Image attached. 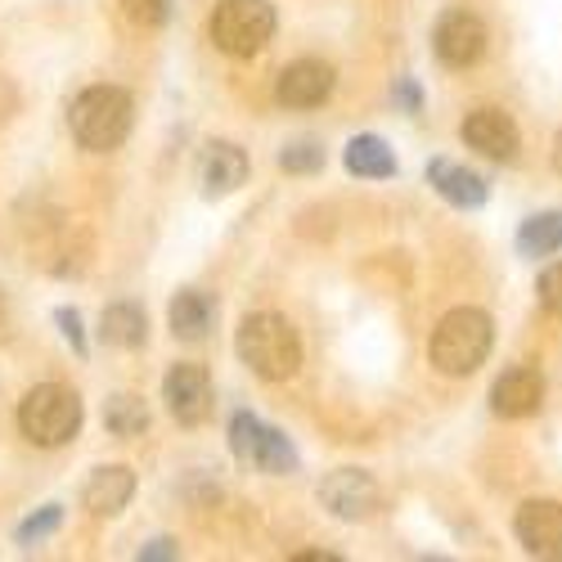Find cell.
<instances>
[{
  "instance_id": "13",
  "label": "cell",
  "mask_w": 562,
  "mask_h": 562,
  "mask_svg": "<svg viewBox=\"0 0 562 562\" xmlns=\"http://www.w3.org/2000/svg\"><path fill=\"white\" fill-rule=\"evenodd\" d=\"M135 495V473L122 463H109V468H95L81 491V508L90 513V518H117V513L131 504Z\"/></svg>"
},
{
  "instance_id": "24",
  "label": "cell",
  "mask_w": 562,
  "mask_h": 562,
  "mask_svg": "<svg viewBox=\"0 0 562 562\" xmlns=\"http://www.w3.org/2000/svg\"><path fill=\"white\" fill-rule=\"evenodd\" d=\"M171 5L176 0H122V10L135 27H162L171 19Z\"/></svg>"
},
{
  "instance_id": "29",
  "label": "cell",
  "mask_w": 562,
  "mask_h": 562,
  "mask_svg": "<svg viewBox=\"0 0 562 562\" xmlns=\"http://www.w3.org/2000/svg\"><path fill=\"white\" fill-rule=\"evenodd\" d=\"M401 104L405 109H418V90L414 86H401Z\"/></svg>"
},
{
  "instance_id": "10",
  "label": "cell",
  "mask_w": 562,
  "mask_h": 562,
  "mask_svg": "<svg viewBox=\"0 0 562 562\" xmlns=\"http://www.w3.org/2000/svg\"><path fill=\"white\" fill-rule=\"evenodd\" d=\"M463 145L468 149H477L482 158H495V162H513L522 149V135H518V122H513L508 113L499 109H477V113H468L463 126Z\"/></svg>"
},
{
  "instance_id": "19",
  "label": "cell",
  "mask_w": 562,
  "mask_h": 562,
  "mask_svg": "<svg viewBox=\"0 0 562 562\" xmlns=\"http://www.w3.org/2000/svg\"><path fill=\"white\" fill-rule=\"evenodd\" d=\"M342 162L360 180H387V176H396V158L387 149V139H379V135H356L347 145V154H342Z\"/></svg>"
},
{
  "instance_id": "14",
  "label": "cell",
  "mask_w": 562,
  "mask_h": 562,
  "mask_svg": "<svg viewBox=\"0 0 562 562\" xmlns=\"http://www.w3.org/2000/svg\"><path fill=\"white\" fill-rule=\"evenodd\" d=\"M544 401V379L536 369H508L504 379L491 387V409L499 418H531Z\"/></svg>"
},
{
  "instance_id": "27",
  "label": "cell",
  "mask_w": 562,
  "mask_h": 562,
  "mask_svg": "<svg viewBox=\"0 0 562 562\" xmlns=\"http://www.w3.org/2000/svg\"><path fill=\"white\" fill-rule=\"evenodd\" d=\"M14 109H19V90H14V81H10V77H0V126H5V122L14 117Z\"/></svg>"
},
{
  "instance_id": "16",
  "label": "cell",
  "mask_w": 562,
  "mask_h": 562,
  "mask_svg": "<svg viewBox=\"0 0 562 562\" xmlns=\"http://www.w3.org/2000/svg\"><path fill=\"white\" fill-rule=\"evenodd\" d=\"M428 184L454 207H482L486 203V180L477 171L450 162V158H432L428 162Z\"/></svg>"
},
{
  "instance_id": "5",
  "label": "cell",
  "mask_w": 562,
  "mask_h": 562,
  "mask_svg": "<svg viewBox=\"0 0 562 562\" xmlns=\"http://www.w3.org/2000/svg\"><path fill=\"white\" fill-rule=\"evenodd\" d=\"M207 32H212L221 55L252 59L257 50H266V41L274 36V5L270 0H221Z\"/></svg>"
},
{
  "instance_id": "7",
  "label": "cell",
  "mask_w": 562,
  "mask_h": 562,
  "mask_svg": "<svg viewBox=\"0 0 562 562\" xmlns=\"http://www.w3.org/2000/svg\"><path fill=\"white\" fill-rule=\"evenodd\" d=\"M162 401L180 428H199L212 414V379L203 364H171L162 379Z\"/></svg>"
},
{
  "instance_id": "8",
  "label": "cell",
  "mask_w": 562,
  "mask_h": 562,
  "mask_svg": "<svg viewBox=\"0 0 562 562\" xmlns=\"http://www.w3.org/2000/svg\"><path fill=\"white\" fill-rule=\"evenodd\" d=\"M319 504L342 522H360L379 508V482H373L364 468H338L319 482Z\"/></svg>"
},
{
  "instance_id": "26",
  "label": "cell",
  "mask_w": 562,
  "mask_h": 562,
  "mask_svg": "<svg viewBox=\"0 0 562 562\" xmlns=\"http://www.w3.org/2000/svg\"><path fill=\"white\" fill-rule=\"evenodd\" d=\"M59 319V329H64V338L77 347V356H86V334H81V315L77 311H59L55 315Z\"/></svg>"
},
{
  "instance_id": "1",
  "label": "cell",
  "mask_w": 562,
  "mask_h": 562,
  "mask_svg": "<svg viewBox=\"0 0 562 562\" xmlns=\"http://www.w3.org/2000/svg\"><path fill=\"white\" fill-rule=\"evenodd\" d=\"M234 351H239V360L266 383H289L293 373L302 369V338H297L293 324L284 315H274V311L248 315L239 324Z\"/></svg>"
},
{
  "instance_id": "31",
  "label": "cell",
  "mask_w": 562,
  "mask_h": 562,
  "mask_svg": "<svg viewBox=\"0 0 562 562\" xmlns=\"http://www.w3.org/2000/svg\"><path fill=\"white\" fill-rule=\"evenodd\" d=\"M553 167H558V176H562V135L553 139Z\"/></svg>"
},
{
  "instance_id": "6",
  "label": "cell",
  "mask_w": 562,
  "mask_h": 562,
  "mask_svg": "<svg viewBox=\"0 0 562 562\" xmlns=\"http://www.w3.org/2000/svg\"><path fill=\"white\" fill-rule=\"evenodd\" d=\"M229 450L244 463L261 468V473H293L297 468V450L289 446V437L261 424L257 414H234L229 418Z\"/></svg>"
},
{
  "instance_id": "15",
  "label": "cell",
  "mask_w": 562,
  "mask_h": 562,
  "mask_svg": "<svg viewBox=\"0 0 562 562\" xmlns=\"http://www.w3.org/2000/svg\"><path fill=\"white\" fill-rule=\"evenodd\" d=\"M199 180L212 199L221 194H234L239 184L248 180V154L239 145H229V139H216V145L203 149V162H199Z\"/></svg>"
},
{
  "instance_id": "3",
  "label": "cell",
  "mask_w": 562,
  "mask_h": 562,
  "mask_svg": "<svg viewBox=\"0 0 562 562\" xmlns=\"http://www.w3.org/2000/svg\"><path fill=\"white\" fill-rule=\"evenodd\" d=\"M131 117H135V104L122 86H90L72 100L68 126H72V139L81 149L109 154L131 135Z\"/></svg>"
},
{
  "instance_id": "17",
  "label": "cell",
  "mask_w": 562,
  "mask_h": 562,
  "mask_svg": "<svg viewBox=\"0 0 562 562\" xmlns=\"http://www.w3.org/2000/svg\"><path fill=\"white\" fill-rule=\"evenodd\" d=\"M167 315H171V334H176L180 342H203L207 329H212V319H216V306H212L207 293L184 289V293L171 297V311H167Z\"/></svg>"
},
{
  "instance_id": "9",
  "label": "cell",
  "mask_w": 562,
  "mask_h": 562,
  "mask_svg": "<svg viewBox=\"0 0 562 562\" xmlns=\"http://www.w3.org/2000/svg\"><path fill=\"white\" fill-rule=\"evenodd\" d=\"M432 50L446 68H473L486 55V23L468 10H454L437 23L432 32Z\"/></svg>"
},
{
  "instance_id": "28",
  "label": "cell",
  "mask_w": 562,
  "mask_h": 562,
  "mask_svg": "<svg viewBox=\"0 0 562 562\" xmlns=\"http://www.w3.org/2000/svg\"><path fill=\"white\" fill-rule=\"evenodd\" d=\"M139 558H180V549L171 540H154L149 549H139Z\"/></svg>"
},
{
  "instance_id": "11",
  "label": "cell",
  "mask_w": 562,
  "mask_h": 562,
  "mask_svg": "<svg viewBox=\"0 0 562 562\" xmlns=\"http://www.w3.org/2000/svg\"><path fill=\"white\" fill-rule=\"evenodd\" d=\"M329 95H334V68L324 59H297L274 81V100L284 109H315Z\"/></svg>"
},
{
  "instance_id": "21",
  "label": "cell",
  "mask_w": 562,
  "mask_h": 562,
  "mask_svg": "<svg viewBox=\"0 0 562 562\" xmlns=\"http://www.w3.org/2000/svg\"><path fill=\"white\" fill-rule=\"evenodd\" d=\"M104 428L113 432V437H139L149 428V405L139 401V396H131V392H117V396H109V405H104Z\"/></svg>"
},
{
  "instance_id": "22",
  "label": "cell",
  "mask_w": 562,
  "mask_h": 562,
  "mask_svg": "<svg viewBox=\"0 0 562 562\" xmlns=\"http://www.w3.org/2000/svg\"><path fill=\"white\" fill-rule=\"evenodd\" d=\"M279 167H284V171H293V176L319 171V167H324V149L315 145V139H297V145H289L284 154H279Z\"/></svg>"
},
{
  "instance_id": "30",
  "label": "cell",
  "mask_w": 562,
  "mask_h": 562,
  "mask_svg": "<svg viewBox=\"0 0 562 562\" xmlns=\"http://www.w3.org/2000/svg\"><path fill=\"white\" fill-rule=\"evenodd\" d=\"M297 562H338L334 553H297Z\"/></svg>"
},
{
  "instance_id": "25",
  "label": "cell",
  "mask_w": 562,
  "mask_h": 562,
  "mask_svg": "<svg viewBox=\"0 0 562 562\" xmlns=\"http://www.w3.org/2000/svg\"><path fill=\"white\" fill-rule=\"evenodd\" d=\"M536 293H540V306H544V311L562 315V261L540 274V289H536Z\"/></svg>"
},
{
  "instance_id": "4",
  "label": "cell",
  "mask_w": 562,
  "mask_h": 562,
  "mask_svg": "<svg viewBox=\"0 0 562 562\" xmlns=\"http://www.w3.org/2000/svg\"><path fill=\"white\" fill-rule=\"evenodd\" d=\"M81 418H86L81 396L72 387H59V383H41L19 401V428L41 450L68 446L81 432Z\"/></svg>"
},
{
  "instance_id": "20",
  "label": "cell",
  "mask_w": 562,
  "mask_h": 562,
  "mask_svg": "<svg viewBox=\"0 0 562 562\" xmlns=\"http://www.w3.org/2000/svg\"><path fill=\"white\" fill-rule=\"evenodd\" d=\"M558 248H562V212H540V216L522 221V229H518L522 257H549Z\"/></svg>"
},
{
  "instance_id": "12",
  "label": "cell",
  "mask_w": 562,
  "mask_h": 562,
  "mask_svg": "<svg viewBox=\"0 0 562 562\" xmlns=\"http://www.w3.org/2000/svg\"><path fill=\"white\" fill-rule=\"evenodd\" d=\"M522 549L536 558H562V504L558 499H531L513 518Z\"/></svg>"
},
{
  "instance_id": "23",
  "label": "cell",
  "mask_w": 562,
  "mask_h": 562,
  "mask_svg": "<svg viewBox=\"0 0 562 562\" xmlns=\"http://www.w3.org/2000/svg\"><path fill=\"white\" fill-rule=\"evenodd\" d=\"M59 522H64V508H59V504H50V508H41V513H36V518H27V522L19 527V544H23V549L41 544L45 536H55V531H59Z\"/></svg>"
},
{
  "instance_id": "2",
  "label": "cell",
  "mask_w": 562,
  "mask_h": 562,
  "mask_svg": "<svg viewBox=\"0 0 562 562\" xmlns=\"http://www.w3.org/2000/svg\"><path fill=\"white\" fill-rule=\"evenodd\" d=\"M491 342H495L491 315L477 306H459V311L441 315V324L432 329L428 360L437 373H446V379H468V373H477L486 364Z\"/></svg>"
},
{
  "instance_id": "18",
  "label": "cell",
  "mask_w": 562,
  "mask_h": 562,
  "mask_svg": "<svg viewBox=\"0 0 562 562\" xmlns=\"http://www.w3.org/2000/svg\"><path fill=\"white\" fill-rule=\"evenodd\" d=\"M100 338L109 347L135 351V347H145V338H149V319H145V311H139L135 302H113V306H104Z\"/></svg>"
}]
</instances>
